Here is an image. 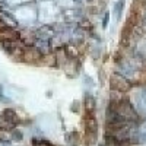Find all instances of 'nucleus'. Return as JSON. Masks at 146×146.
Returning a JSON list of instances; mask_svg holds the SVG:
<instances>
[{
	"label": "nucleus",
	"instance_id": "f257e3e1",
	"mask_svg": "<svg viewBox=\"0 0 146 146\" xmlns=\"http://www.w3.org/2000/svg\"><path fill=\"white\" fill-rule=\"evenodd\" d=\"M110 83H111L113 89H117L120 92H127L130 89V83L120 75H111V78H110Z\"/></svg>",
	"mask_w": 146,
	"mask_h": 146
}]
</instances>
